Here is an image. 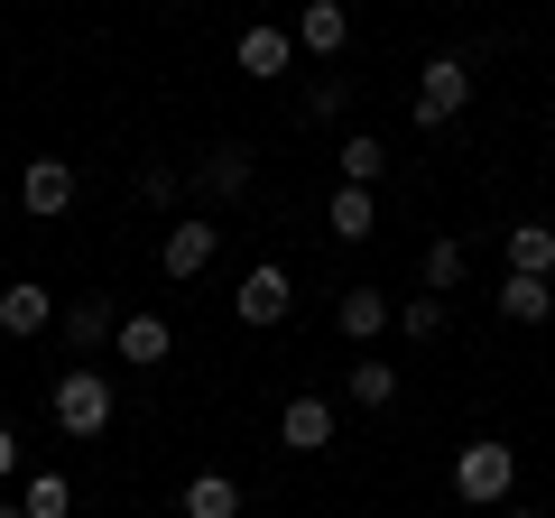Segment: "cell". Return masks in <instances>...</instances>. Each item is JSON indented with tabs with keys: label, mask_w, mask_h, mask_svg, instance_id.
Returning <instances> with one entry per match:
<instances>
[{
	"label": "cell",
	"mask_w": 555,
	"mask_h": 518,
	"mask_svg": "<svg viewBox=\"0 0 555 518\" xmlns=\"http://www.w3.org/2000/svg\"><path fill=\"white\" fill-rule=\"evenodd\" d=\"M214 250H222V222H167V279H204L214 269Z\"/></svg>",
	"instance_id": "ba28073f"
},
{
	"label": "cell",
	"mask_w": 555,
	"mask_h": 518,
	"mask_svg": "<svg viewBox=\"0 0 555 518\" xmlns=\"http://www.w3.org/2000/svg\"><path fill=\"white\" fill-rule=\"evenodd\" d=\"M112 417H120V399H112V379H102V371H65V379H56V426H65L75 444H93Z\"/></svg>",
	"instance_id": "7a4b0ae2"
},
{
	"label": "cell",
	"mask_w": 555,
	"mask_h": 518,
	"mask_svg": "<svg viewBox=\"0 0 555 518\" xmlns=\"http://www.w3.org/2000/svg\"><path fill=\"white\" fill-rule=\"evenodd\" d=\"M287 56H297V28H241V75H287Z\"/></svg>",
	"instance_id": "4fadbf2b"
},
{
	"label": "cell",
	"mask_w": 555,
	"mask_h": 518,
	"mask_svg": "<svg viewBox=\"0 0 555 518\" xmlns=\"http://www.w3.org/2000/svg\"><path fill=\"white\" fill-rule=\"evenodd\" d=\"M398 324H408V342H436L444 334V297H408V306H398Z\"/></svg>",
	"instance_id": "603a6c76"
},
{
	"label": "cell",
	"mask_w": 555,
	"mask_h": 518,
	"mask_svg": "<svg viewBox=\"0 0 555 518\" xmlns=\"http://www.w3.org/2000/svg\"><path fill=\"white\" fill-rule=\"evenodd\" d=\"M297 47L306 56H343V47H352V10H343V0H306L297 10Z\"/></svg>",
	"instance_id": "9c48e42d"
},
{
	"label": "cell",
	"mask_w": 555,
	"mask_h": 518,
	"mask_svg": "<svg viewBox=\"0 0 555 518\" xmlns=\"http://www.w3.org/2000/svg\"><path fill=\"white\" fill-rule=\"evenodd\" d=\"M241 324H287V306H297V287H287V269H278V259H259L250 279H241Z\"/></svg>",
	"instance_id": "8992f818"
},
{
	"label": "cell",
	"mask_w": 555,
	"mask_h": 518,
	"mask_svg": "<svg viewBox=\"0 0 555 518\" xmlns=\"http://www.w3.org/2000/svg\"><path fill=\"white\" fill-rule=\"evenodd\" d=\"M0 518H28V509H10V500H0Z\"/></svg>",
	"instance_id": "4316f807"
},
{
	"label": "cell",
	"mask_w": 555,
	"mask_h": 518,
	"mask_svg": "<svg viewBox=\"0 0 555 518\" xmlns=\"http://www.w3.org/2000/svg\"><path fill=\"white\" fill-rule=\"evenodd\" d=\"M56 334L93 361L102 342H120V306H112V297H65V306H56Z\"/></svg>",
	"instance_id": "277c9868"
},
{
	"label": "cell",
	"mask_w": 555,
	"mask_h": 518,
	"mask_svg": "<svg viewBox=\"0 0 555 518\" xmlns=\"http://www.w3.org/2000/svg\"><path fill=\"white\" fill-rule=\"evenodd\" d=\"M500 315H509V324H546L555 315V279H500Z\"/></svg>",
	"instance_id": "2e32d148"
},
{
	"label": "cell",
	"mask_w": 555,
	"mask_h": 518,
	"mask_svg": "<svg viewBox=\"0 0 555 518\" xmlns=\"http://www.w3.org/2000/svg\"><path fill=\"white\" fill-rule=\"evenodd\" d=\"M0 334H10V342L56 334V297H47L38 279H10V287H0Z\"/></svg>",
	"instance_id": "5b68a950"
},
{
	"label": "cell",
	"mask_w": 555,
	"mask_h": 518,
	"mask_svg": "<svg viewBox=\"0 0 555 518\" xmlns=\"http://www.w3.org/2000/svg\"><path fill=\"white\" fill-rule=\"evenodd\" d=\"M167 342H177V334H167V315H120V361H130V371H158Z\"/></svg>",
	"instance_id": "5bb4252c"
},
{
	"label": "cell",
	"mask_w": 555,
	"mask_h": 518,
	"mask_svg": "<svg viewBox=\"0 0 555 518\" xmlns=\"http://www.w3.org/2000/svg\"><path fill=\"white\" fill-rule=\"evenodd\" d=\"M509 481H518V444L473 436V444L454 454V491L473 500V509H509Z\"/></svg>",
	"instance_id": "6da1fadb"
},
{
	"label": "cell",
	"mask_w": 555,
	"mask_h": 518,
	"mask_svg": "<svg viewBox=\"0 0 555 518\" xmlns=\"http://www.w3.org/2000/svg\"><path fill=\"white\" fill-rule=\"evenodd\" d=\"M343 399H352V407H389L398 399V371H389V361H352V371H343Z\"/></svg>",
	"instance_id": "ffe728a7"
},
{
	"label": "cell",
	"mask_w": 555,
	"mask_h": 518,
	"mask_svg": "<svg viewBox=\"0 0 555 518\" xmlns=\"http://www.w3.org/2000/svg\"><path fill=\"white\" fill-rule=\"evenodd\" d=\"M500 518H537V509H518V500H509V509H500Z\"/></svg>",
	"instance_id": "484cf974"
},
{
	"label": "cell",
	"mask_w": 555,
	"mask_h": 518,
	"mask_svg": "<svg viewBox=\"0 0 555 518\" xmlns=\"http://www.w3.org/2000/svg\"><path fill=\"white\" fill-rule=\"evenodd\" d=\"M343 102H352V93H343V83H315V93H306V120H334Z\"/></svg>",
	"instance_id": "cb8c5ba5"
},
{
	"label": "cell",
	"mask_w": 555,
	"mask_h": 518,
	"mask_svg": "<svg viewBox=\"0 0 555 518\" xmlns=\"http://www.w3.org/2000/svg\"><path fill=\"white\" fill-rule=\"evenodd\" d=\"M20 204H28L38 222H56L65 204H75V167H65V158H28V167H20Z\"/></svg>",
	"instance_id": "52a82bcc"
},
{
	"label": "cell",
	"mask_w": 555,
	"mask_h": 518,
	"mask_svg": "<svg viewBox=\"0 0 555 518\" xmlns=\"http://www.w3.org/2000/svg\"><path fill=\"white\" fill-rule=\"evenodd\" d=\"M334 158H343V185H379L389 177V140H371V130H352Z\"/></svg>",
	"instance_id": "d6986e66"
},
{
	"label": "cell",
	"mask_w": 555,
	"mask_h": 518,
	"mask_svg": "<svg viewBox=\"0 0 555 518\" xmlns=\"http://www.w3.org/2000/svg\"><path fill=\"white\" fill-rule=\"evenodd\" d=\"M195 185H204V195H214V204L250 195V148H214V158L195 167Z\"/></svg>",
	"instance_id": "ac0fdd59"
},
{
	"label": "cell",
	"mask_w": 555,
	"mask_h": 518,
	"mask_svg": "<svg viewBox=\"0 0 555 518\" xmlns=\"http://www.w3.org/2000/svg\"><path fill=\"white\" fill-rule=\"evenodd\" d=\"M20 509H28V518H65V509H75V481H65V472H38Z\"/></svg>",
	"instance_id": "7402d4cb"
},
{
	"label": "cell",
	"mask_w": 555,
	"mask_h": 518,
	"mask_svg": "<svg viewBox=\"0 0 555 518\" xmlns=\"http://www.w3.org/2000/svg\"><path fill=\"white\" fill-rule=\"evenodd\" d=\"M20 472V436H10V426H0V481Z\"/></svg>",
	"instance_id": "d4e9b609"
},
{
	"label": "cell",
	"mask_w": 555,
	"mask_h": 518,
	"mask_svg": "<svg viewBox=\"0 0 555 518\" xmlns=\"http://www.w3.org/2000/svg\"><path fill=\"white\" fill-rule=\"evenodd\" d=\"M278 444H287V454H324V444H334V407L324 399H287L278 407Z\"/></svg>",
	"instance_id": "30bf717a"
},
{
	"label": "cell",
	"mask_w": 555,
	"mask_h": 518,
	"mask_svg": "<svg viewBox=\"0 0 555 518\" xmlns=\"http://www.w3.org/2000/svg\"><path fill=\"white\" fill-rule=\"evenodd\" d=\"M324 232H334V241H371V232H379V195H371V185H334Z\"/></svg>",
	"instance_id": "8fae6325"
},
{
	"label": "cell",
	"mask_w": 555,
	"mask_h": 518,
	"mask_svg": "<svg viewBox=\"0 0 555 518\" xmlns=\"http://www.w3.org/2000/svg\"><path fill=\"white\" fill-rule=\"evenodd\" d=\"M463 269H473V250H463V241H426V297H444Z\"/></svg>",
	"instance_id": "44dd1931"
},
{
	"label": "cell",
	"mask_w": 555,
	"mask_h": 518,
	"mask_svg": "<svg viewBox=\"0 0 555 518\" xmlns=\"http://www.w3.org/2000/svg\"><path fill=\"white\" fill-rule=\"evenodd\" d=\"M509 279H555V222H509Z\"/></svg>",
	"instance_id": "7c38bea8"
},
{
	"label": "cell",
	"mask_w": 555,
	"mask_h": 518,
	"mask_svg": "<svg viewBox=\"0 0 555 518\" xmlns=\"http://www.w3.org/2000/svg\"><path fill=\"white\" fill-rule=\"evenodd\" d=\"M177 509H185V518H241V481H232V472H195Z\"/></svg>",
	"instance_id": "9a60e30c"
},
{
	"label": "cell",
	"mask_w": 555,
	"mask_h": 518,
	"mask_svg": "<svg viewBox=\"0 0 555 518\" xmlns=\"http://www.w3.org/2000/svg\"><path fill=\"white\" fill-rule=\"evenodd\" d=\"M463 102H473V75H463V56H426V65H416V120H426V130H444Z\"/></svg>",
	"instance_id": "3957f363"
},
{
	"label": "cell",
	"mask_w": 555,
	"mask_h": 518,
	"mask_svg": "<svg viewBox=\"0 0 555 518\" xmlns=\"http://www.w3.org/2000/svg\"><path fill=\"white\" fill-rule=\"evenodd\" d=\"M334 315H343V334H352V342L389 334V287H343V306H334Z\"/></svg>",
	"instance_id": "e0dca14e"
}]
</instances>
